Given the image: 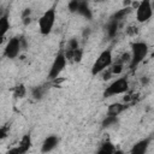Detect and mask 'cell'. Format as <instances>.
I'll return each instance as SVG.
<instances>
[{
  "instance_id": "cell-1",
  "label": "cell",
  "mask_w": 154,
  "mask_h": 154,
  "mask_svg": "<svg viewBox=\"0 0 154 154\" xmlns=\"http://www.w3.org/2000/svg\"><path fill=\"white\" fill-rule=\"evenodd\" d=\"M148 45L146 42H142V41H136L131 45V54H130V67L131 69H135L138 64H141L144 58L147 57L148 54Z\"/></svg>"
},
{
  "instance_id": "cell-2",
  "label": "cell",
  "mask_w": 154,
  "mask_h": 154,
  "mask_svg": "<svg viewBox=\"0 0 154 154\" xmlns=\"http://www.w3.org/2000/svg\"><path fill=\"white\" fill-rule=\"evenodd\" d=\"M55 17H57V13H55V8L54 7L46 10L41 14V17L37 20L38 31L41 32V35L51 34V31L53 30V26L55 24Z\"/></svg>"
},
{
  "instance_id": "cell-3",
  "label": "cell",
  "mask_w": 154,
  "mask_h": 154,
  "mask_svg": "<svg viewBox=\"0 0 154 154\" xmlns=\"http://www.w3.org/2000/svg\"><path fill=\"white\" fill-rule=\"evenodd\" d=\"M113 64V57H112V52L111 49H105L102 51L97 58L95 59L93 66H91V75L96 76L101 72H103L105 70H107L111 65Z\"/></svg>"
},
{
  "instance_id": "cell-4",
  "label": "cell",
  "mask_w": 154,
  "mask_h": 154,
  "mask_svg": "<svg viewBox=\"0 0 154 154\" xmlns=\"http://www.w3.org/2000/svg\"><path fill=\"white\" fill-rule=\"evenodd\" d=\"M129 90V81L126 77H120L113 81L103 91L105 97H111L120 94H125Z\"/></svg>"
},
{
  "instance_id": "cell-5",
  "label": "cell",
  "mask_w": 154,
  "mask_h": 154,
  "mask_svg": "<svg viewBox=\"0 0 154 154\" xmlns=\"http://www.w3.org/2000/svg\"><path fill=\"white\" fill-rule=\"evenodd\" d=\"M66 64H67V59L65 57V54L61 52V53H58V55L54 58L51 67H49V71H48V79L51 81H54L57 79L60 73L64 71V69L66 67Z\"/></svg>"
},
{
  "instance_id": "cell-6",
  "label": "cell",
  "mask_w": 154,
  "mask_h": 154,
  "mask_svg": "<svg viewBox=\"0 0 154 154\" xmlns=\"http://www.w3.org/2000/svg\"><path fill=\"white\" fill-rule=\"evenodd\" d=\"M153 16V6L149 0H143L138 2L136 7V20L138 23L148 22Z\"/></svg>"
},
{
  "instance_id": "cell-7",
  "label": "cell",
  "mask_w": 154,
  "mask_h": 154,
  "mask_svg": "<svg viewBox=\"0 0 154 154\" xmlns=\"http://www.w3.org/2000/svg\"><path fill=\"white\" fill-rule=\"evenodd\" d=\"M23 48V40L20 37H12L7 41L5 49H4V55L8 59H14L18 57Z\"/></svg>"
},
{
  "instance_id": "cell-8",
  "label": "cell",
  "mask_w": 154,
  "mask_h": 154,
  "mask_svg": "<svg viewBox=\"0 0 154 154\" xmlns=\"http://www.w3.org/2000/svg\"><path fill=\"white\" fill-rule=\"evenodd\" d=\"M149 146H150V138L149 137L143 138V140H140V141H137L131 147L130 154H147Z\"/></svg>"
},
{
  "instance_id": "cell-9",
  "label": "cell",
  "mask_w": 154,
  "mask_h": 154,
  "mask_svg": "<svg viewBox=\"0 0 154 154\" xmlns=\"http://www.w3.org/2000/svg\"><path fill=\"white\" fill-rule=\"evenodd\" d=\"M58 144H59V138L55 135H49L42 142V144H41V152L43 154H47V153L52 152L54 148H57Z\"/></svg>"
},
{
  "instance_id": "cell-10",
  "label": "cell",
  "mask_w": 154,
  "mask_h": 154,
  "mask_svg": "<svg viewBox=\"0 0 154 154\" xmlns=\"http://www.w3.org/2000/svg\"><path fill=\"white\" fill-rule=\"evenodd\" d=\"M10 28H11V23H10L8 16L7 14H1L0 16V43L5 38V35L7 34Z\"/></svg>"
},
{
  "instance_id": "cell-11",
  "label": "cell",
  "mask_w": 154,
  "mask_h": 154,
  "mask_svg": "<svg viewBox=\"0 0 154 154\" xmlns=\"http://www.w3.org/2000/svg\"><path fill=\"white\" fill-rule=\"evenodd\" d=\"M125 105L122 102H113L108 106L107 108V116H113V117H118L124 109H125Z\"/></svg>"
},
{
  "instance_id": "cell-12",
  "label": "cell",
  "mask_w": 154,
  "mask_h": 154,
  "mask_svg": "<svg viewBox=\"0 0 154 154\" xmlns=\"http://www.w3.org/2000/svg\"><path fill=\"white\" fill-rule=\"evenodd\" d=\"M31 144H32V141H31V136L29 135V134H26V135H24L22 138H20V141H19V143H18V149L23 153V154H25L30 148H31Z\"/></svg>"
},
{
  "instance_id": "cell-13",
  "label": "cell",
  "mask_w": 154,
  "mask_h": 154,
  "mask_svg": "<svg viewBox=\"0 0 154 154\" xmlns=\"http://www.w3.org/2000/svg\"><path fill=\"white\" fill-rule=\"evenodd\" d=\"M114 150H116L114 144H113L112 142H109V141H106V142H103V143L100 146V148L96 150V154H113Z\"/></svg>"
},
{
  "instance_id": "cell-14",
  "label": "cell",
  "mask_w": 154,
  "mask_h": 154,
  "mask_svg": "<svg viewBox=\"0 0 154 154\" xmlns=\"http://www.w3.org/2000/svg\"><path fill=\"white\" fill-rule=\"evenodd\" d=\"M76 12L79 13V14H82L83 17H85V18H88V19L91 18V11H90V8H89V6H88L87 2H81V1H79L78 8H77Z\"/></svg>"
},
{
  "instance_id": "cell-15",
  "label": "cell",
  "mask_w": 154,
  "mask_h": 154,
  "mask_svg": "<svg viewBox=\"0 0 154 154\" xmlns=\"http://www.w3.org/2000/svg\"><path fill=\"white\" fill-rule=\"evenodd\" d=\"M109 72H111V75H120L122 72H123V69H124V65L123 64H120V63H113L109 67Z\"/></svg>"
},
{
  "instance_id": "cell-16",
  "label": "cell",
  "mask_w": 154,
  "mask_h": 154,
  "mask_svg": "<svg viewBox=\"0 0 154 154\" xmlns=\"http://www.w3.org/2000/svg\"><path fill=\"white\" fill-rule=\"evenodd\" d=\"M25 94H26V88H25L23 84H18V85L14 88V90H13V95H14V97H17V99L24 97Z\"/></svg>"
},
{
  "instance_id": "cell-17",
  "label": "cell",
  "mask_w": 154,
  "mask_h": 154,
  "mask_svg": "<svg viewBox=\"0 0 154 154\" xmlns=\"http://www.w3.org/2000/svg\"><path fill=\"white\" fill-rule=\"evenodd\" d=\"M117 123V117H113V116H106V118L103 119L102 122V125L103 128H109L112 125H114Z\"/></svg>"
},
{
  "instance_id": "cell-18",
  "label": "cell",
  "mask_w": 154,
  "mask_h": 154,
  "mask_svg": "<svg viewBox=\"0 0 154 154\" xmlns=\"http://www.w3.org/2000/svg\"><path fill=\"white\" fill-rule=\"evenodd\" d=\"M118 24H119V22H117L114 19L108 24V34H109V36H114L116 35L117 29H118Z\"/></svg>"
},
{
  "instance_id": "cell-19",
  "label": "cell",
  "mask_w": 154,
  "mask_h": 154,
  "mask_svg": "<svg viewBox=\"0 0 154 154\" xmlns=\"http://www.w3.org/2000/svg\"><path fill=\"white\" fill-rule=\"evenodd\" d=\"M43 91H45V89H43L42 87H36V88L32 90V96H34L35 99H41V96L43 95Z\"/></svg>"
},
{
  "instance_id": "cell-20",
  "label": "cell",
  "mask_w": 154,
  "mask_h": 154,
  "mask_svg": "<svg viewBox=\"0 0 154 154\" xmlns=\"http://www.w3.org/2000/svg\"><path fill=\"white\" fill-rule=\"evenodd\" d=\"M8 136V126L7 125H1L0 126V140H4Z\"/></svg>"
},
{
  "instance_id": "cell-21",
  "label": "cell",
  "mask_w": 154,
  "mask_h": 154,
  "mask_svg": "<svg viewBox=\"0 0 154 154\" xmlns=\"http://www.w3.org/2000/svg\"><path fill=\"white\" fill-rule=\"evenodd\" d=\"M8 154H23L19 149H18V147H14V148H11L8 152H7Z\"/></svg>"
},
{
  "instance_id": "cell-22",
  "label": "cell",
  "mask_w": 154,
  "mask_h": 154,
  "mask_svg": "<svg viewBox=\"0 0 154 154\" xmlns=\"http://www.w3.org/2000/svg\"><path fill=\"white\" fill-rule=\"evenodd\" d=\"M28 13H30V11H29V10H26V11H25V14H28ZM23 18H24V22H25V23H28V19L30 20V18H28V17H23Z\"/></svg>"
},
{
  "instance_id": "cell-23",
  "label": "cell",
  "mask_w": 154,
  "mask_h": 154,
  "mask_svg": "<svg viewBox=\"0 0 154 154\" xmlns=\"http://www.w3.org/2000/svg\"><path fill=\"white\" fill-rule=\"evenodd\" d=\"M113 154H125V153H124V152H123V150H120V149H116V150H114V153H113Z\"/></svg>"
},
{
  "instance_id": "cell-24",
  "label": "cell",
  "mask_w": 154,
  "mask_h": 154,
  "mask_svg": "<svg viewBox=\"0 0 154 154\" xmlns=\"http://www.w3.org/2000/svg\"><path fill=\"white\" fill-rule=\"evenodd\" d=\"M6 154H8V153H6Z\"/></svg>"
}]
</instances>
